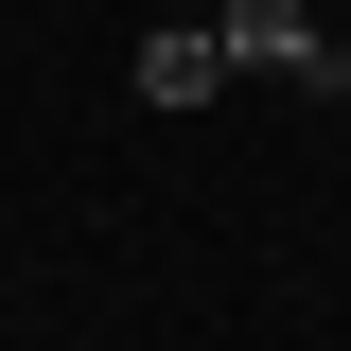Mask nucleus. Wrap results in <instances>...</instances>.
Returning <instances> with one entry per match:
<instances>
[{"mask_svg": "<svg viewBox=\"0 0 351 351\" xmlns=\"http://www.w3.org/2000/svg\"><path fill=\"white\" fill-rule=\"evenodd\" d=\"M211 53H228V71H299V88H351V53L316 36V0H211Z\"/></svg>", "mask_w": 351, "mask_h": 351, "instance_id": "1", "label": "nucleus"}, {"mask_svg": "<svg viewBox=\"0 0 351 351\" xmlns=\"http://www.w3.org/2000/svg\"><path fill=\"white\" fill-rule=\"evenodd\" d=\"M211 88H228V53H211V18H176V36H141V106H176V123H193Z\"/></svg>", "mask_w": 351, "mask_h": 351, "instance_id": "2", "label": "nucleus"}]
</instances>
